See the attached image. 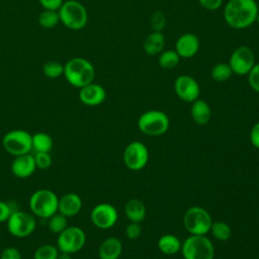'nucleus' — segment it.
Returning <instances> with one entry per match:
<instances>
[{
	"instance_id": "f257e3e1",
	"label": "nucleus",
	"mask_w": 259,
	"mask_h": 259,
	"mask_svg": "<svg viewBox=\"0 0 259 259\" xmlns=\"http://www.w3.org/2000/svg\"><path fill=\"white\" fill-rule=\"evenodd\" d=\"M259 12L256 0H229L224 6V19L235 29H244L256 22Z\"/></svg>"
},
{
	"instance_id": "a211bd4d",
	"label": "nucleus",
	"mask_w": 259,
	"mask_h": 259,
	"mask_svg": "<svg viewBox=\"0 0 259 259\" xmlns=\"http://www.w3.org/2000/svg\"><path fill=\"white\" fill-rule=\"evenodd\" d=\"M82 208L81 197L74 192H68L59 197L58 212L65 215L66 218L75 217L79 213Z\"/></svg>"
},
{
	"instance_id": "20e7f679",
	"label": "nucleus",
	"mask_w": 259,
	"mask_h": 259,
	"mask_svg": "<svg viewBox=\"0 0 259 259\" xmlns=\"http://www.w3.org/2000/svg\"><path fill=\"white\" fill-rule=\"evenodd\" d=\"M58 13L60 21L69 29H82L88 21V13L85 6L77 0L64 1Z\"/></svg>"
},
{
	"instance_id": "4be33fe9",
	"label": "nucleus",
	"mask_w": 259,
	"mask_h": 259,
	"mask_svg": "<svg viewBox=\"0 0 259 259\" xmlns=\"http://www.w3.org/2000/svg\"><path fill=\"white\" fill-rule=\"evenodd\" d=\"M124 213L130 222L141 223L146 218L147 209L142 200L131 198L124 204Z\"/></svg>"
},
{
	"instance_id": "bb28decb",
	"label": "nucleus",
	"mask_w": 259,
	"mask_h": 259,
	"mask_svg": "<svg viewBox=\"0 0 259 259\" xmlns=\"http://www.w3.org/2000/svg\"><path fill=\"white\" fill-rule=\"evenodd\" d=\"M232 75L233 72L228 63H218L210 71L211 79L217 82H226L232 77Z\"/></svg>"
},
{
	"instance_id": "9b49d317",
	"label": "nucleus",
	"mask_w": 259,
	"mask_h": 259,
	"mask_svg": "<svg viewBox=\"0 0 259 259\" xmlns=\"http://www.w3.org/2000/svg\"><path fill=\"white\" fill-rule=\"evenodd\" d=\"M149 150L142 142L134 141L130 143L122 154L125 167L133 171H139L146 167L149 162Z\"/></svg>"
},
{
	"instance_id": "f8f14e48",
	"label": "nucleus",
	"mask_w": 259,
	"mask_h": 259,
	"mask_svg": "<svg viewBox=\"0 0 259 259\" xmlns=\"http://www.w3.org/2000/svg\"><path fill=\"white\" fill-rule=\"evenodd\" d=\"M228 64L230 65L233 74L246 76L256 64L255 54L252 49L247 46L238 47L231 54Z\"/></svg>"
},
{
	"instance_id": "0eeeda50",
	"label": "nucleus",
	"mask_w": 259,
	"mask_h": 259,
	"mask_svg": "<svg viewBox=\"0 0 259 259\" xmlns=\"http://www.w3.org/2000/svg\"><path fill=\"white\" fill-rule=\"evenodd\" d=\"M209 212L201 206H190L183 214V225L190 235H206L211 227Z\"/></svg>"
},
{
	"instance_id": "72a5a7b5",
	"label": "nucleus",
	"mask_w": 259,
	"mask_h": 259,
	"mask_svg": "<svg viewBox=\"0 0 259 259\" xmlns=\"http://www.w3.org/2000/svg\"><path fill=\"white\" fill-rule=\"evenodd\" d=\"M248 83L250 87L257 93H259V63H256L252 70L249 72Z\"/></svg>"
},
{
	"instance_id": "ea45409f",
	"label": "nucleus",
	"mask_w": 259,
	"mask_h": 259,
	"mask_svg": "<svg viewBox=\"0 0 259 259\" xmlns=\"http://www.w3.org/2000/svg\"><path fill=\"white\" fill-rule=\"evenodd\" d=\"M250 142L253 147L259 150V121L256 122L250 131Z\"/></svg>"
},
{
	"instance_id": "423d86ee",
	"label": "nucleus",
	"mask_w": 259,
	"mask_h": 259,
	"mask_svg": "<svg viewBox=\"0 0 259 259\" xmlns=\"http://www.w3.org/2000/svg\"><path fill=\"white\" fill-rule=\"evenodd\" d=\"M170 125L168 115L161 110L152 109L142 113L138 119L139 130L150 137L164 135Z\"/></svg>"
},
{
	"instance_id": "dca6fc26",
	"label": "nucleus",
	"mask_w": 259,
	"mask_h": 259,
	"mask_svg": "<svg viewBox=\"0 0 259 259\" xmlns=\"http://www.w3.org/2000/svg\"><path fill=\"white\" fill-rule=\"evenodd\" d=\"M106 98L105 89L94 82H91L84 87L80 88L79 99L87 106H97L104 102Z\"/></svg>"
},
{
	"instance_id": "79ce46f5",
	"label": "nucleus",
	"mask_w": 259,
	"mask_h": 259,
	"mask_svg": "<svg viewBox=\"0 0 259 259\" xmlns=\"http://www.w3.org/2000/svg\"><path fill=\"white\" fill-rule=\"evenodd\" d=\"M256 22L258 23V25H259V12H258V14H257V18H256Z\"/></svg>"
},
{
	"instance_id": "aec40b11",
	"label": "nucleus",
	"mask_w": 259,
	"mask_h": 259,
	"mask_svg": "<svg viewBox=\"0 0 259 259\" xmlns=\"http://www.w3.org/2000/svg\"><path fill=\"white\" fill-rule=\"evenodd\" d=\"M191 103L190 115L192 120L198 125L206 124L211 116V110L208 103L200 98H197Z\"/></svg>"
},
{
	"instance_id": "2eb2a0df",
	"label": "nucleus",
	"mask_w": 259,
	"mask_h": 259,
	"mask_svg": "<svg viewBox=\"0 0 259 259\" xmlns=\"http://www.w3.org/2000/svg\"><path fill=\"white\" fill-rule=\"evenodd\" d=\"M200 47L199 38L196 34L186 32L181 34L175 44V51L182 59H189L194 57Z\"/></svg>"
},
{
	"instance_id": "5701e85b",
	"label": "nucleus",
	"mask_w": 259,
	"mask_h": 259,
	"mask_svg": "<svg viewBox=\"0 0 259 259\" xmlns=\"http://www.w3.org/2000/svg\"><path fill=\"white\" fill-rule=\"evenodd\" d=\"M157 246L161 253L165 255H174L181 250L182 243L177 236L165 234L159 238Z\"/></svg>"
},
{
	"instance_id": "412c9836",
	"label": "nucleus",
	"mask_w": 259,
	"mask_h": 259,
	"mask_svg": "<svg viewBox=\"0 0 259 259\" xmlns=\"http://www.w3.org/2000/svg\"><path fill=\"white\" fill-rule=\"evenodd\" d=\"M165 35L162 31H152L144 40L143 48L147 55L158 56L165 49Z\"/></svg>"
},
{
	"instance_id": "37998d69",
	"label": "nucleus",
	"mask_w": 259,
	"mask_h": 259,
	"mask_svg": "<svg viewBox=\"0 0 259 259\" xmlns=\"http://www.w3.org/2000/svg\"><path fill=\"white\" fill-rule=\"evenodd\" d=\"M258 259H259V258H258Z\"/></svg>"
},
{
	"instance_id": "6e6552de",
	"label": "nucleus",
	"mask_w": 259,
	"mask_h": 259,
	"mask_svg": "<svg viewBox=\"0 0 259 259\" xmlns=\"http://www.w3.org/2000/svg\"><path fill=\"white\" fill-rule=\"evenodd\" d=\"M2 146L14 157L28 154L32 150V135L24 130L9 131L2 139Z\"/></svg>"
},
{
	"instance_id": "c85d7f7f",
	"label": "nucleus",
	"mask_w": 259,
	"mask_h": 259,
	"mask_svg": "<svg viewBox=\"0 0 259 259\" xmlns=\"http://www.w3.org/2000/svg\"><path fill=\"white\" fill-rule=\"evenodd\" d=\"M60 21L59 13L57 10H47L45 9L38 15V23L41 27L53 28Z\"/></svg>"
},
{
	"instance_id": "473e14b6",
	"label": "nucleus",
	"mask_w": 259,
	"mask_h": 259,
	"mask_svg": "<svg viewBox=\"0 0 259 259\" xmlns=\"http://www.w3.org/2000/svg\"><path fill=\"white\" fill-rule=\"evenodd\" d=\"M33 158L36 169L46 170L52 165V157L48 152H34Z\"/></svg>"
},
{
	"instance_id": "4468645a",
	"label": "nucleus",
	"mask_w": 259,
	"mask_h": 259,
	"mask_svg": "<svg viewBox=\"0 0 259 259\" xmlns=\"http://www.w3.org/2000/svg\"><path fill=\"white\" fill-rule=\"evenodd\" d=\"M174 91L180 100L191 103L199 98L200 87L193 77L180 75L174 81Z\"/></svg>"
},
{
	"instance_id": "a19ab883",
	"label": "nucleus",
	"mask_w": 259,
	"mask_h": 259,
	"mask_svg": "<svg viewBox=\"0 0 259 259\" xmlns=\"http://www.w3.org/2000/svg\"><path fill=\"white\" fill-rule=\"evenodd\" d=\"M57 259H73L71 254L69 253H64V252H60Z\"/></svg>"
},
{
	"instance_id": "58836bf2",
	"label": "nucleus",
	"mask_w": 259,
	"mask_h": 259,
	"mask_svg": "<svg viewBox=\"0 0 259 259\" xmlns=\"http://www.w3.org/2000/svg\"><path fill=\"white\" fill-rule=\"evenodd\" d=\"M39 4L47 10H59L64 0H38Z\"/></svg>"
},
{
	"instance_id": "7ed1b4c3",
	"label": "nucleus",
	"mask_w": 259,
	"mask_h": 259,
	"mask_svg": "<svg viewBox=\"0 0 259 259\" xmlns=\"http://www.w3.org/2000/svg\"><path fill=\"white\" fill-rule=\"evenodd\" d=\"M58 202L59 197L53 190L41 188L30 195L28 205L34 217L48 220L58 211Z\"/></svg>"
},
{
	"instance_id": "4c0bfd02",
	"label": "nucleus",
	"mask_w": 259,
	"mask_h": 259,
	"mask_svg": "<svg viewBox=\"0 0 259 259\" xmlns=\"http://www.w3.org/2000/svg\"><path fill=\"white\" fill-rule=\"evenodd\" d=\"M13 209L10 207L9 203L0 200V223H6Z\"/></svg>"
},
{
	"instance_id": "e433bc0d",
	"label": "nucleus",
	"mask_w": 259,
	"mask_h": 259,
	"mask_svg": "<svg viewBox=\"0 0 259 259\" xmlns=\"http://www.w3.org/2000/svg\"><path fill=\"white\" fill-rule=\"evenodd\" d=\"M197 1L201 7L209 11L218 10L223 5V0H197Z\"/></svg>"
},
{
	"instance_id": "f3484780",
	"label": "nucleus",
	"mask_w": 259,
	"mask_h": 259,
	"mask_svg": "<svg viewBox=\"0 0 259 259\" xmlns=\"http://www.w3.org/2000/svg\"><path fill=\"white\" fill-rule=\"evenodd\" d=\"M36 170L33 155L30 153L14 157L11 163L12 174L20 179L30 177Z\"/></svg>"
},
{
	"instance_id": "1a4fd4ad",
	"label": "nucleus",
	"mask_w": 259,
	"mask_h": 259,
	"mask_svg": "<svg viewBox=\"0 0 259 259\" xmlns=\"http://www.w3.org/2000/svg\"><path fill=\"white\" fill-rule=\"evenodd\" d=\"M6 225L9 234L16 238H25L34 232L36 221L31 212L13 210L7 220Z\"/></svg>"
},
{
	"instance_id": "7c9ffc66",
	"label": "nucleus",
	"mask_w": 259,
	"mask_h": 259,
	"mask_svg": "<svg viewBox=\"0 0 259 259\" xmlns=\"http://www.w3.org/2000/svg\"><path fill=\"white\" fill-rule=\"evenodd\" d=\"M42 73L48 78H58L64 74V65L57 61H49L44 64Z\"/></svg>"
},
{
	"instance_id": "c9c22d12",
	"label": "nucleus",
	"mask_w": 259,
	"mask_h": 259,
	"mask_svg": "<svg viewBox=\"0 0 259 259\" xmlns=\"http://www.w3.org/2000/svg\"><path fill=\"white\" fill-rule=\"evenodd\" d=\"M0 259H22L21 254L15 247H7L0 254Z\"/></svg>"
},
{
	"instance_id": "f704fd0d",
	"label": "nucleus",
	"mask_w": 259,
	"mask_h": 259,
	"mask_svg": "<svg viewBox=\"0 0 259 259\" xmlns=\"http://www.w3.org/2000/svg\"><path fill=\"white\" fill-rule=\"evenodd\" d=\"M142 234V227L140 223L131 222L125 228V236L128 240H137Z\"/></svg>"
},
{
	"instance_id": "393cba45",
	"label": "nucleus",
	"mask_w": 259,
	"mask_h": 259,
	"mask_svg": "<svg viewBox=\"0 0 259 259\" xmlns=\"http://www.w3.org/2000/svg\"><path fill=\"white\" fill-rule=\"evenodd\" d=\"M180 59L181 58L175 50H164L159 54L158 64L162 69L170 70L175 68L179 64Z\"/></svg>"
},
{
	"instance_id": "39448f33",
	"label": "nucleus",
	"mask_w": 259,
	"mask_h": 259,
	"mask_svg": "<svg viewBox=\"0 0 259 259\" xmlns=\"http://www.w3.org/2000/svg\"><path fill=\"white\" fill-rule=\"evenodd\" d=\"M184 259H213L214 247L205 235H190L181 246Z\"/></svg>"
},
{
	"instance_id": "a878e982",
	"label": "nucleus",
	"mask_w": 259,
	"mask_h": 259,
	"mask_svg": "<svg viewBox=\"0 0 259 259\" xmlns=\"http://www.w3.org/2000/svg\"><path fill=\"white\" fill-rule=\"evenodd\" d=\"M209 232L211 233L212 237L221 242L228 241L232 236V229L229 224L222 221L212 222Z\"/></svg>"
},
{
	"instance_id": "b1692460",
	"label": "nucleus",
	"mask_w": 259,
	"mask_h": 259,
	"mask_svg": "<svg viewBox=\"0 0 259 259\" xmlns=\"http://www.w3.org/2000/svg\"><path fill=\"white\" fill-rule=\"evenodd\" d=\"M54 142L52 137L47 133H35L32 135V150L34 152H48L50 153L53 148Z\"/></svg>"
},
{
	"instance_id": "cd10ccee",
	"label": "nucleus",
	"mask_w": 259,
	"mask_h": 259,
	"mask_svg": "<svg viewBox=\"0 0 259 259\" xmlns=\"http://www.w3.org/2000/svg\"><path fill=\"white\" fill-rule=\"evenodd\" d=\"M67 219L65 215L61 214L60 212L54 213L52 217L48 219V228L49 230L56 235H59L61 232H63L67 227Z\"/></svg>"
},
{
	"instance_id": "f03ea898",
	"label": "nucleus",
	"mask_w": 259,
	"mask_h": 259,
	"mask_svg": "<svg viewBox=\"0 0 259 259\" xmlns=\"http://www.w3.org/2000/svg\"><path fill=\"white\" fill-rule=\"evenodd\" d=\"M63 75L69 84L80 89L93 82L95 78V69L88 60L76 57L69 60L64 65Z\"/></svg>"
},
{
	"instance_id": "2f4dec72",
	"label": "nucleus",
	"mask_w": 259,
	"mask_h": 259,
	"mask_svg": "<svg viewBox=\"0 0 259 259\" xmlns=\"http://www.w3.org/2000/svg\"><path fill=\"white\" fill-rule=\"evenodd\" d=\"M166 15L162 11H155L150 18V25L153 31H162L166 26Z\"/></svg>"
},
{
	"instance_id": "c756f323",
	"label": "nucleus",
	"mask_w": 259,
	"mask_h": 259,
	"mask_svg": "<svg viewBox=\"0 0 259 259\" xmlns=\"http://www.w3.org/2000/svg\"><path fill=\"white\" fill-rule=\"evenodd\" d=\"M60 251L57 246L44 244L36 248L33 254V259H57Z\"/></svg>"
},
{
	"instance_id": "6ab92c4d",
	"label": "nucleus",
	"mask_w": 259,
	"mask_h": 259,
	"mask_svg": "<svg viewBox=\"0 0 259 259\" xmlns=\"http://www.w3.org/2000/svg\"><path fill=\"white\" fill-rule=\"evenodd\" d=\"M122 252V244L115 237H108L102 241L98 248L99 259H118Z\"/></svg>"
},
{
	"instance_id": "ddd939ff",
	"label": "nucleus",
	"mask_w": 259,
	"mask_h": 259,
	"mask_svg": "<svg viewBox=\"0 0 259 259\" xmlns=\"http://www.w3.org/2000/svg\"><path fill=\"white\" fill-rule=\"evenodd\" d=\"M90 219L92 224L102 230L112 228L118 219L116 208L107 202H101L96 204L90 213Z\"/></svg>"
},
{
	"instance_id": "9d476101",
	"label": "nucleus",
	"mask_w": 259,
	"mask_h": 259,
	"mask_svg": "<svg viewBox=\"0 0 259 259\" xmlns=\"http://www.w3.org/2000/svg\"><path fill=\"white\" fill-rule=\"evenodd\" d=\"M85 243V232L77 226H68L57 238V248L59 251L71 255L79 252L84 247Z\"/></svg>"
}]
</instances>
